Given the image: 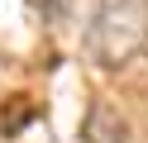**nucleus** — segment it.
<instances>
[{
  "mask_svg": "<svg viewBox=\"0 0 148 143\" xmlns=\"http://www.w3.org/2000/svg\"><path fill=\"white\" fill-rule=\"evenodd\" d=\"M81 133H86V143H124V119H119L115 105L96 100L86 114V124H81Z\"/></svg>",
  "mask_w": 148,
  "mask_h": 143,
  "instance_id": "2",
  "label": "nucleus"
},
{
  "mask_svg": "<svg viewBox=\"0 0 148 143\" xmlns=\"http://www.w3.org/2000/svg\"><path fill=\"white\" fill-rule=\"evenodd\" d=\"M148 38V0H100L91 19V53L100 67H119Z\"/></svg>",
  "mask_w": 148,
  "mask_h": 143,
  "instance_id": "1",
  "label": "nucleus"
}]
</instances>
